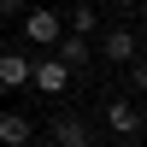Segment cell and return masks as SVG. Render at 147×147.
<instances>
[{"instance_id": "obj_1", "label": "cell", "mask_w": 147, "mask_h": 147, "mask_svg": "<svg viewBox=\"0 0 147 147\" xmlns=\"http://www.w3.org/2000/svg\"><path fill=\"white\" fill-rule=\"evenodd\" d=\"M24 35H30L35 47H53L59 35H65V24H59V12H47V6H24V24H18Z\"/></svg>"}, {"instance_id": "obj_2", "label": "cell", "mask_w": 147, "mask_h": 147, "mask_svg": "<svg viewBox=\"0 0 147 147\" xmlns=\"http://www.w3.org/2000/svg\"><path fill=\"white\" fill-rule=\"evenodd\" d=\"M30 82H35L41 94H65V88H71V71L47 53V59H30Z\"/></svg>"}, {"instance_id": "obj_3", "label": "cell", "mask_w": 147, "mask_h": 147, "mask_svg": "<svg viewBox=\"0 0 147 147\" xmlns=\"http://www.w3.org/2000/svg\"><path fill=\"white\" fill-rule=\"evenodd\" d=\"M53 59H59V65H65V71H82V65H88V35H59V41H53Z\"/></svg>"}, {"instance_id": "obj_4", "label": "cell", "mask_w": 147, "mask_h": 147, "mask_svg": "<svg viewBox=\"0 0 147 147\" xmlns=\"http://www.w3.org/2000/svg\"><path fill=\"white\" fill-rule=\"evenodd\" d=\"M100 59L106 65H129V59H136V35L129 30H106L100 35Z\"/></svg>"}, {"instance_id": "obj_5", "label": "cell", "mask_w": 147, "mask_h": 147, "mask_svg": "<svg viewBox=\"0 0 147 147\" xmlns=\"http://www.w3.org/2000/svg\"><path fill=\"white\" fill-rule=\"evenodd\" d=\"M106 129H112V136H136V129H147V124H141V112L129 100H106Z\"/></svg>"}, {"instance_id": "obj_6", "label": "cell", "mask_w": 147, "mask_h": 147, "mask_svg": "<svg viewBox=\"0 0 147 147\" xmlns=\"http://www.w3.org/2000/svg\"><path fill=\"white\" fill-rule=\"evenodd\" d=\"M0 88H30V53H0Z\"/></svg>"}, {"instance_id": "obj_7", "label": "cell", "mask_w": 147, "mask_h": 147, "mask_svg": "<svg viewBox=\"0 0 147 147\" xmlns=\"http://www.w3.org/2000/svg\"><path fill=\"white\" fill-rule=\"evenodd\" d=\"M0 147H30V118L24 112H0Z\"/></svg>"}, {"instance_id": "obj_8", "label": "cell", "mask_w": 147, "mask_h": 147, "mask_svg": "<svg viewBox=\"0 0 147 147\" xmlns=\"http://www.w3.org/2000/svg\"><path fill=\"white\" fill-rule=\"evenodd\" d=\"M53 141L59 147H88V124L82 118H53Z\"/></svg>"}, {"instance_id": "obj_9", "label": "cell", "mask_w": 147, "mask_h": 147, "mask_svg": "<svg viewBox=\"0 0 147 147\" xmlns=\"http://www.w3.org/2000/svg\"><path fill=\"white\" fill-rule=\"evenodd\" d=\"M94 30H100L94 6H71V35H94Z\"/></svg>"}, {"instance_id": "obj_10", "label": "cell", "mask_w": 147, "mask_h": 147, "mask_svg": "<svg viewBox=\"0 0 147 147\" xmlns=\"http://www.w3.org/2000/svg\"><path fill=\"white\" fill-rule=\"evenodd\" d=\"M129 82H136V88L147 94V59H129Z\"/></svg>"}, {"instance_id": "obj_11", "label": "cell", "mask_w": 147, "mask_h": 147, "mask_svg": "<svg viewBox=\"0 0 147 147\" xmlns=\"http://www.w3.org/2000/svg\"><path fill=\"white\" fill-rule=\"evenodd\" d=\"M0 18H24V0H0Z\"/></svg>"}, {"instance_id": "obj_12", "label": "cell", "mask_w": 147, "mask_h": 147, "mask_svg": "<svg viewBox=\"0 0 147 147\" xmlns=\"http://www.w3.org/2000/svg\"><path fill=\"white\" fill-rule=\"evenodd\" d=\"M112 6H136V0H112Z\"/></svg>"}, {"instance_id": "obj_13", "label": "cell", "mask_w": 147, "mask_h": 147, "mask_svg": "<svg viewBox=\"0 0 147 147\" xmlns=\"http://www.w3.org/2000/svg\"><path fill=\"white\" fill-rule=\"evenodd\" d=\"M141 124H147V112H141Z\"/></svg>"}, {"instance_id": "obj_14", "label": "cell", "mask_w": 147, "mask_h": 147, "mask_svg": "<svg viewBox=\"0 0 147 147\" xmlns=\"http://www.w3.org/2000/svg\"><path fill=\"white\" fill-rule=\"evenodd\" d=\"M88 147H94V141H88Z\"/></svg>"}]
</instances>
